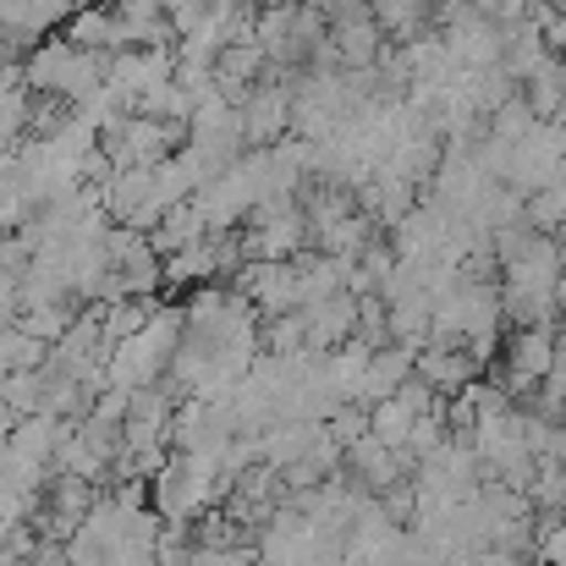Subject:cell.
I'll list each match as a JSON object with an SVG mask.
<instances>
[{
  "label": "cell",
  "mask_w": 566,
  "mask_h": 566,
  "mask_svg": "<svg viewBox=\"0 0 566 566\" xmlns=\"http://www.w3.org/2000/svg\"><path fill=\"white\" fill-rule=\"evenodd\" d=\"M17 562V551H11V545H0V566H11Z\"/></svg>",
  "instance_id": "6da1fadb"
}]
</instances>
